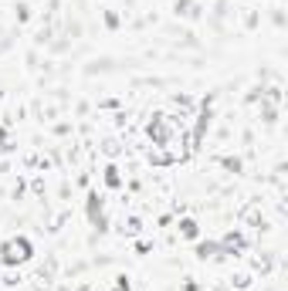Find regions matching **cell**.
I'll list each match as a JSON object with an SVG mask.
<instances>
[{"mask_svg": "<svg viewBox=\"0 0 288 291\" xmlns=\"http://www.w3.org/2000/svg\"><path fill=\"white\" fill-rule=\"evenodd\" d=\"M180 234L183 237H197V223L193 220H180Z\"/></svg>", "mask_w": 288, "mask_h": 291, "instance_id": "3", "label": "cell"}, {"mask_svg": "<svg viewBox=\"0 0 288 291\" xmlns=\"http://www.w3.org/2000/svg\"><path fill=\"white\" fill-rule=\"evenodd\" d=\"M105 183H109V186H119V169H115V166L105 169Z\"/></svg>", "mask_w": 288, "mask_h": 291, "instance_id": "4", "label": "cell"}, {"mask_svg": "<svg viewBox=\"0 0 288 291\" xmlns=\"http://www.w3.org/2000/svg\"><path fill=\"white\" fill-rule=\"evenodd\" d=\"M241 247H244V240H241L237 234H227V237H224V250H241Z\"/></svg>", "mask_w": 288, "mask_h": 291, "instance_id": "2", "label": "cell"}, {"mask_svg": "<svg viewBox=\"0 0 288 291\" xmlns=\"http://www.w3.org/2000/svg\"><path fill=\"white\" fill-rule=\"evenodd\" d=\"M82 291H92V288H82Z\"/></svg>", "mask_w": 288, "mask_h": 291, "instance_id": "7", "label": "cell"}, {"mask_svg": "<svg viewBox=\"0 0 288 291\" xmlns=\"http://www.w3.org/2000/svg\"><path fill=\"white\" fill-rule=\"evenodd\" d=\"M115 291H129V277H119L115 281Z\"/></svg>", "mask_w": 288, "mask_h": 291, "instance_id": "6", "label": "cell"}, {"mask_svg": "<svg viewBox=\"0 0 288 291\" xmlns=\"http://www.w3.org/2000/svg\"><path fill=\"white\" fill-rule=\"evenodd\" d=\"M0 261L7 264V267L31 261V240H28V237H14V240H7V244L0 247Z\"/></svg>", "mask_w": 288, "mask_h": 291, "instance_id": "1", "label": "cell"}, {"mask_svg": "<svg viewBox=\"0 0 288 291\" xmlns=\"http://www.w3.org/2000/svg\"><path fill=\"white\" fill-rule=\"evenodd\" d=\"M251 284V274H234V288H247Z\"/></svg>", "mask_w": 288, "mask_h": 291, "instance_id": "5", "label": "cell"}]
</instances>
